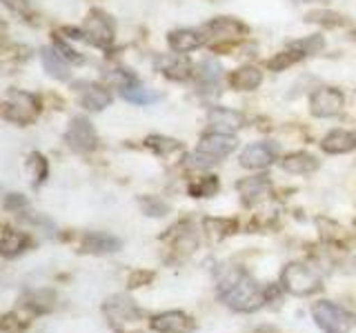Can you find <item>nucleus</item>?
Wrapping results in <instances>:
<instances>
[{
	"label": "nucleus",
	"mask_w": 356,
	"mask_h": 333,
	"mask_svg": "<svg viewBox=\"0 0 356 333\" xmlns=\"http://www.w3.org/2000/svg\"><path fill=\"white\" fill-rule=\"evenodd\" d=\"M218 298L241 314H252L267 302L263 289L238 266H227L218 273Z\"/></svg>",
	"instance_id": "1"
},
{
	"label": "nucleus",
	"mask_w": 356,
	"mask_h": 333,
	"mask_svg": "<svg viewBox=\"0 0 356 333\" xmlns=\"http://www.w3.org/2000/svg\"><path fill=\"white\" fill-rule=\"evenodd\" d=\"M312 316L321 331L325 333H350L354 327V318L343 307L330 302V300H321L312 307Z\"/></svg>",
	"instance_id": "2"
},
{
	"label": "nucleus",
	"mask_w": 356,
	"mask_h": 333,
	"mask_svg": "<svg viewBox=\"0 0 356 333\" xmlns=\"http://www.w3.org/2000/svg\"><path fill=\"white\" fill-rule=\"evenodd\" d=\"M281 280H283V289H287L292 296H312L323 287L321 275L314 269H309L307 264L300 262L287 264L283 269Z\"/></svg>",
	"instance_id": "3"
},
{
	"label": "nucleus",
	"mask_w": 356,
	"mask_h": 333,
	"mask_svg": "<svg viewBox=\"0 0 356 333\" xmlns=\"http://www.w3.org/2000/svg\"><path fill=\"white\" fill-rule=\"evenodd\" d=\"M3 114L7 120L16 122V125H29V122L38 116V100L27 92H9L5 98Z\"/></svg>",
	"instance_id": "4"
},
{
	"label": "nucleus",
	"mask_w": 356,
	"mask_h": 333,
	"mask_svg": "<svg viewBox=\"0 0 356 333\" xmlns=\"http://www.w3.org/2000/svg\"><path fill=\"white\" fill-rule=\"evenodd\" d=\"M343 103H345V98H343V94L339 92V89L323 87V89H316V92L312 94L309 111L316 118H332L343 109Z\"/></svg>",
	"instance_id": "5"
},
{
	"label": "nucleus",
	"mask_w": 356,
	"mask_h": 333,
	"mask_svg": "<svg viewBox=\"0 0 356 333\" xmlns=\"http://www.w3.org/2000/svg\"><path fill=\"white\" fill-rule=\"evenodd\" d=\"M65 140L78 153L92 151L96 147V131H94L92 125H89V120L74 118L70 122V127H67V131H65Z\"/></svg>",
	"instance_id": "6"
},
{
	"label": "nucleus",
	"mask_w": 356,
	"mask_h": 333,
	"mask_svg": "<svg viewBox=\"0 0 356 333\" xmlns=\"http://www.w3.org/2000/svg\"><path fill=\"white\" fill-rule=\"evenodd\" d=\"M152 329L159 333H194L196 322L183 311H165L152 318Z\"/></svg>",
	"instance_id": "7"
},
{
	"label": "nucleus",
	"mask_w": 356,
	"mask_h": 333,
	"mask_svg": "<svg viewBox=\"0 0 356 333\" xmlns=\"http://www.w3.org/2000/svg\"><path fill=\"white\" fill-rule=\"evenodd\" d=\"M276 144L274 142H254L241 153V164L245 169H265L276 160Z\"/></svg>",
	"instance_id": "8"
},
{
	"label": "nucleus",
	"mask_w": 356,
	"mask_h": 333,
	"mask_svg": "<svg viewBox=\"0 0 356 333\" xmlns=\"http://www.w3.org/2000/svg\"><path fill=\"white\" fill-rule=\"evenodd\" d=\"M103 311L114 325H125V322H136L140 318V309L134 305V300L127 296H114L109 298Z\"/></svg>",
	"instance_id": "9"
},
{
	"label": "nucleus",
	"mask_w": 356,
	"mask_h": 333,
	"mask_svg": "<svg viewBox=\"0 0 356 333\" xmlns=\"http://www.w3.org/2000/svg\"><path fill=\"white\" fill-rule=\"evenodd\" d=\"M85 36L96 47H109L114 42V25L107 16L92 14L85 22Z\"/></svg>",
	"instance_id": "10"
},
{
	"label": "nucleus",
	"mask_w": 356,
	"mask_h": 333,
	"mask_svg": "<svg viewBox=\"0 0 356 333\" xmlns=\"http://www.w3.org/2000/svg\"><path fill=\"white\" fill-rule=\"evenodd\" d=\"M236 149V138L232 136V133H209V136H205L203 140H200V144L196 147V151L200 153H207L211 155L214 160H220V158H227V155Z\"/></svg>",
	"instance_id": "11"
},
{
	"label": "nucleus",
	"mask_w": 356,
	"mask_h": 333,
	"mask_svg": "<svg viewBox=\"0 0 356 333\" xmlns=\"http://www.w3.org/2000/svg\"><path fill=\"white\" fill-rule=\"evenodd\" d=\"M209 125L214 131L218 133H232V131H238L243 127V114L241 111H234V109H225V107H214L209 111Z\"/></svg>",
	"instance_id": "12"
},
{
	"label": "nucleus",
	"mask_w": 356,
	"mask_h": 333,
	"mask_svg": "<svg viewBox=\"0 0 356 333\" xmlns=\"http://www.w3.org/2000/svg\"><path fill=\"white\" fill-rule=\"evenodd\" d=\"M321 147L325 153H348V151L356 149V131L334 129L323 138Z\"/></svg>",
	"instance_id": "13"
},
{
	"label": "nucleus",
	"mask_w": 356,
	"mask_h": 333,
	"mask_svg": "<svg viewBox=\"0 0 356 333\" xmlns=\"http://www.w3.org/2000/svg\"><path fill=\"white\" fill-rule=\"evenodd\" d=\"M118 249H120V240L103 231H92L83 238V251L87 253L103 255V253H114Z\"/></svg>",
	"instance_id": "14"
},
{
	"label": "nucleus",
	"mask_w": 356,
	"mask_h": 333,
	"mask_svg": "<svg viewBox=\"0 0 356 333\" xmlns=\"http://www.w3.org/2000/svg\"><path fill=\"white\" fill-rule=\"evenodd\" d=\"M203 36H200L198 31L194 29H178V31H172L167 42H170V47L174 53H187V51H194L198 49L200 44H203Z\"/></svg>",
	"instance_id": "15"
},
{
	"label": "nucleus",
	"mask_w": 356,
	"mask_h": 333,
	"mask_svg": "<svg viewBox=\"0 0 356 333\" xmlns=\"http://www.w3.org/2000/svg\"><path fill=\"white\" fill-rule=\"evenodd\" d=\"M227 80H229V87L238 89V92H252V89H256L263 83V76L256 67H241V69L229 74Z\"/></svg>",
	"instance_id": "16"
},
{
	"label": "nucleus",
	"mask_w": 356,
	"mask_h": 333,
	"mask_svg": "<svg viewBox=\"0 0 356 333\" xmlns=\"http://www.w3.org/2000/svg\"><path fill=\"white\" fill-rule=\"evenodd\" d=\"M281 166H283V171H289V173H312L318 169V160L314 155L298 151V153L285 155L281 160Z\"/></svg>",
	"instance_id": "17"
},
{
	"label": "nucleus",
	"mask_w": 356,
	"mask_h": 333,
	"mask_svg": "<svg viewBox=\"0 0 356 333\" xmlns=\"http://www.w3.org/2000/svg\"><path fill=\"white\" fill-rule=\"evenodd\" d=\"M267 191H270V180H267L265 176L248 178V180L238 182V194L243 196V203H248V205L267 196Z\"/></svg>",
	"instance_id": "18"
},
{
	"label": "nucleus",
	"mask_w": 356,
	"mask_h": 333,
	"mask_svg": "<svg viewBox=\"0 0 356 333\" xmlns=\"http://www.w3.org/2000/svg\"><path fill=\"white\" fill-rule=\"evenodd\" d=\"M111 103V94L109 89L100 87V85H87L81 94V105L89 111H100Z\"/></svg>",
	"instance_id": "19"
},
{
	"label": "nucleus",
	"mask_w": 356,
	"mask_h": 333,
	"mask_svg": "<svg viewBox=\"0 0 356 333\" xmlns=\"http://www.w3.org/2000/svg\"><path fill=\"white\" fill-rule=\"evenodd\" d=\"M159 67L167 78H172V80H185V78H189V74H192L189 62L178 58V56H163V58H159Z\"/></svg>",
	"instance_id": "20"
},
{
	"label": "nucleus",
	"mask_w": 356,
	"mask_h": 333,
	"mask_svg": "<svg viewBox=\"0 0 356 333\" xmlns=\"http://www.w3.org/2000/svg\"><path fill=\"white\" fill-rule=\"evenodd\" d=\"M207 29L214 33L216 40H234V38H241L245 33V27L241 22L232 20V18H218L214 22H209Z\"/></svg>",
	"instance_id": "21"
},
{
	"label": "nucleus",
	"mask_w": 356,
	"mask_h": 333,
	"mask_svg": "<svg viewBox=\"0 0 356 333\" xmlns=\"http://www.w3.org/2000/svg\"><path fill=\"white\" fill-rule=\"evenodd\" d=\"M27 244H29V238L25 233L5 227V231H3V255L5 258H14V255L22 253L27 249Z\"/></svg>",
	"instance_id": "22"
},
{
	"label": "nucleus",
	"mask_w": 356,
	"mask_h": 333,
	"mask_svg": "<svg viewBox=\"0 0 356 333\" xmlns=\"http://www.w3.org/2000/svg\"><path fill=\"white\" fill-rule=\"evenodd\" d=\"M42 65H44V69H47V74L54 76V78H60V80H65V78L70 76L67 60L56 49H42Z\"/></svg>",
	"instance_id": "23"
},
{
	"label": "nucleus",
	"mask_w": 356,
	"mask_h": 333,
	"mask_svg": "<svg viewBox=\"0 0 356 333\" xmlns=\"http://www.w3.org/2000/svg\"><path fill=\"white\" fill-rule=\"evenodd\" d=\"M120 96L125 98V100H129V103H134V105H149V103H156V100L161 98L156 92H152V89L143 87L138 83L131 85V87L120 89Z\"/></svg>",
	"instance_id": "24"
},
{
	"label": "nucleus",
	"mask_w": 356,
	"mask_h": 333,
	"mask_svg": "<svg viewBox=\"0 0 356 333\" xmlns=\"http://www.w3.org/2000/svg\"><path fill=\"white\" fill-rule=\"evenodd\" d=\"M305 53H307V51H305V49H300L298 44H292V49L276 53L274 58H272L270 62H267V67H270L272 71H283L285 67H292L294 62H298Z\"/></svg>",
	"instance_id": "25"
},
{
	"label": "nucleus",
	"mask_w": 356,
	"mask_h": 333,
	"mask_svg": "<svg viewBox=\"0 0 356 333\" xmlns=\"http://www.w3.org/2000/svg\"><path fill=\"white\" fill-rule=\"evenodd\" d=\"M140 209L147 216H152V218H161V216H167V211H170V205H167L165 200H161V198L147 196V198H140Z\"/></svg>",
	"instance_id": "26"
},
{
	"label": "nucleus",
	"mask_w": 356,
	"mask_h": 333,
	"mask_svg": "<svg viewBox=\"0 0 356 333\" xmlns=\"http://www.w3.org/2000/svg\"><path fill=\"white\" fill-rule=\"evenodd\" d=\"M147 147L154 149L159 155H170L174 151L181 149V144H178L176 140L172 138H163V136H149L147 138Z\"/></svg>",
	"instance_id": "27"
},
{
	"label": "nucleus",
	"mask_w": 356,
	"mask_h": 333,
	"mask_svg": "<svg viewBox=\"0 0 356 333\" xmlns=\"http://www.w3.org/2000/svg\"><path fill=\"white\" fill-rule=\"evenodd\" d=\"M196 74H198V78H200L203 83L216 87L218 78H220V67H218V62H214V60H203V62L198 65Z\"/></svg>",
	"instance_id": "28"
},
{
	"label": "nucleus",
	"mask_w": 356,
	"mask_h": 333,
	"mask_svg": "<svg viewBox=\"0 0 356 333\" xmlns=\"http://www.w3.org/2000/svg\"><path fill=\"white\" fill-rule=\"evenodd\" d=\"M29 169H31V176H33V185L36 182H42L44 178H47V162L40 153H33L29 158Z\"/></svg>",
	"instance_id": "29"
},
{
	"label": "nucleus",
	"mask_w": 356,
	"mask_h": 333,
	"mask_svg": "<svg viewBox=\"0 0 356 333\" xmlns=\"http://www.w3.org/2000/svg\"><path fill=\"white\" fill-rule=\"evenodd\" d=\"M216 187H218V182H216V178H207V180H203L200 185H194L192 187V194L194 196H200V198H205V196H211L216 191Z\"/></svg>",
	"instance_id": "30"
},
{
	"label": "nucleus",
	"mask_w": 356,
	"mask_h": 333,
	"mask_svg": "<svg viewBox=\"0 0 356 333\" xmlns=\"http://www.w3.org/2000/svg\"><path fill=\"white\" fill-rule=\"evenodd\" d=\"M27 207V198L20 194H7L5 196V209H22Z\"/></svg>",
	"instance_id": "31"
},
{
	"label": "nucleus",
	"mask_w": 356,
	"mask_h": 333,
	"mask_svg": "<svg viewBox=\"0 0 356 333\" xmlns=\"http://www.w3.org/2000/svg\"><path fill=\"white\" fill-rule=\"evenodd\" d=\"M54 49L58 51V53L63 56L65 60H72V62H81V56H78V53H76L74 49H70V47H67V44H63V42H56V44H54Z\"/></svg>",
	"instance_id": "32"
},
{
	"label": "nucleus",
	"mask_w": 356,
	"mask_h": 333,
	"mask_svg": "<svg viewBox=\"0 0 356 333\" xmlns=\"http://www.w3.org/2000/svg\"><path fill=\"white\" fill-rule=\"evenodd\" d=\"M152 278H154V275H152L149 271H145V273H143V271H136V273H134V275L129 278V287H131V289H134V287H140V284H145V282H149Z\"/></svg>",
	"instance_id": "33"
},
{
	"label": "nucleus",
	"mask_w": 356,
	"mask_h": 333,
	"mask_svg": "<svg viewBox=\"0 0 356 333\" xmlns=\"http://www.w3.org/2000/svg\"><path fill=\"white\" fill-rule=\"evenodd\" d=\"M5 5L14 11H27V0H5Z\"/></svg>",
	"instance_id": "34"
}]
</instances>
